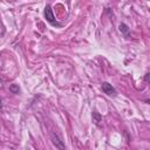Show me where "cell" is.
I'll return each mask as SVG.
<instances>
[{"instance_id": "cell-3", "label": "cell", "mask_w": 150, "mask_h": 150, "mask_svg": "<svg viewBox=\"0 0 150 150\" xmlns=\"http://www.w3.org/2000/svg\"><path fill=\"white\" fill-rule=\"evenodd\" d=\"M52 142H53V144H54L57 149H66V145H65L64 141L60 138L59 135H56L55 133L52 134Z\"/></svg>"}, {"instance_id": "cell-2", "label": "cell", "mask_w": 150, "mask_h": 150, "mask_svg": "<svg viewBox=\"0 0 150 150\" xmlns=\"http://www.w3.org/2000/svg\"><path fill=\"white\" fill-rule=\"evenodd\" d=\"M101 88H102L103 93H104V94H107L108 96H116V95H117L116 89H115V88H114L109 82H103V83H102V86H101Z\"/></svg>"}, {"instance_id": "cell-9", "label": "cell", "mask_w": 150, "mask_h": 150, "mask_svg": "<svg viewBox=\"0 0 150 150\" xmlns=\"http://www.w3.org/2000/svg\"><path fill=\"white\" fill-rule=\"evenodd\" d=\"M3 83H4V81H3V79H1V77H0V88L3 87Z\"/></svg>"}, {"instance_id": "cell-8", "label": "cell", "mask_w": 150, "mask_h": 150, "mask_svg": "<svg viewBox=\"0 0 150 150\" xmlns=\"http://www.w3.org/2000/svg\"><path fill=\"white\" fill-rule=\"evenodd\" d=\"M0 110H3V100L0 99Z\"/></svg>"}, {"instance_id": "cell-5", "label": "cell", "mask_w": 150, "mask_h": 150, "mask_svg": "<svg viewBox=\"0 0 150 150\" xmlns=\"http://www.w3.org/2000/svg\"><path fill=\"white\" fill-rule=\"evenodd\" d=\"M10 91H11L13 94H19V93H20V87H19V84L13 83V84L10 86Z\"/></svg>"}, {"instance_id": "cell-6", "label": "cell", "mask_w": 150, "mask_h": 150, "mask_svg": "<svg viewBox=\"0 0 150 150\" xmlns=\"http://www.w3.org/2000/svg\"><path fill=\"white\" fill-rule=\"evenodd\" d=\"M101 115L97 113V111H93V120H94V122L96 123V124H99L100 122H101Z\"/></svg>"}, {"instance_id": "cell-1", "label": "cell", "mask_w": 150, "mask_h": 150, "mask_svg": "<svg viewBox=\"0 0 150 150\" xmlns=\"http://www.w3.org/2000/svg\"><path fill=\"white\" fill-rule=\"evenodd\" d=\"M44 14H45L46 20H47L49 24H52V25H60V24H57L56 20H55V17H54V13H53V10H52L50 5H47V6L45 7Z\"/></svg>"}, {"instance_id": "cell-7", "label": "cell", "mask_w": 150, "mask_h": 150, "mask_svg": "<svg viewBox=\"0 0 150 150\" xmlns=\"http://www.w3.org/2000/svg\"><path fill=\"white\" fill-rule=\"evenodd\" d=\"M149 77H150V74H149V73H145V75H144V81H145V82H149Z\"/></svg>"}, {"instance_id": "cell-4", "label": "cell", "mask_w": 150, "mask_h": 150, "mask_svg": "<svg viewBox=\"0 0 150 150\" xmlns=\"http://www.w3.org/2000/svg\"><path fill=\"white\" fill-rule=\"evenodd\" d=\"M120 32H121L124 37H129V33H130V28L126 25V24H121V25H120Z\"/></svg>"}]
</instances>
